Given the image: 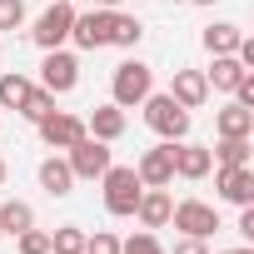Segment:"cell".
Returning <instances> with one entry per match:
<instances>
[{
    "instance_id": "cell-30",
    "label": "cell",
    "mask_w": 254,
    "mask_h": 254,
    "mask_svg": "<svg viewBox=\"0 0 254 254\" xmlns=\"http://www.w3.org/2000/svg\"><path fill=\"white\" fill-rule=\"evenodd\" d=\"M175 254H209V239H194V234H180V239H175Z\"/></svg>"
},
{
    "instance_id": "cell-3",
    "label": "cell",
    "mask_w": 254,
    "mask_h": 254,
    "mask_svg": "<svg viewBox=\"0 0 254 254\" xmlns=\"http://www.w3.org/2000/svg\"><path fill=\"white\" fill-rule=\"evenodd\" d=\"M155 90V70L145 65V60H125V65H115V80H110V100L120 105V110H135L145 95Z\"/></svg>"
},
{
    "instance_id": "cell-6",
    "label": "cell",
    "mask_w": 254,
    "mask_h": 254,
    "mask_svg": "<svg viewBox=\"0 0 254 254\" xmlns=\"http://www.w3.org/2000/svg\"><path fill=\"white\" fill-rule=\"evenodd\" d=\"M135 175L145 190H170L175 185V140H160L155 150H145L135 160Z\"/></svg>"
},
{
    "instance_id": "cell-1",
    "label": "cell",
    "mask_w": 254,
    "mask_h": 254,
    "mask_svg": "<svg viewBox=\"0 0 254 254\" xmlns=\"http://www.w3.org/2000/svg\"><path fill=\"white\" fill-rule=\"evenodd\" d=\"M140 175H135V165H110L105 175H100V194H105V209L115 214V219H130L135 214V204H140Z\"/></svg>"
},
{
    "instance_id": "cell-34",
    "label": "cell",
    "mask_w": 254,
    "mask_h": 254,
    "mask_svg": "<svg viewBox=\"0 0 254 254\" xmlns=\"http://www.w3.org/2000/svg\"><path fill=\"white\" fill-rule=\"evenodd\" d=\"M0 185H5V160H0Z\"/></svg>"
},
{
    "instance_id": "cell-11",
    "label": "cell",
    "mask_w": 254,
    "mask_h": 254,
    "mask_svg": "<svg viewBox=\"0 0 254 254\" xmlns=\"http://www.w3.org/2000/svg\"><path fill=\"white\" fill-rule=\"evenodd\" d=\"M70 40L80 45V50H100V45H110V10H75V25H70Z\"/></svg>"
},
{
    "instance_id": "cell-27",
    "label": "cell",
    "mask_w": 254,
    "mask_h": 254,
    "mask_svg": "<svg viewBox=\"0 0 254 254\" xmlns=\"http://www.w3.org/2000/svg\"><path fill=\"white\" fill-rule=\"evenodd\" d=\"M15 249L20 254H50V229H25V234H15Z\"/></svg>"
},
{
    "instance_id": "cell-13",
    "label": "cell",
    "mask_w": 254,
    "mask_h": 254,
    "mask_svg": "<svg viewBox=\"0 0 254 254\" xmlns=\"http://www.w3.org/2000/svg\"><path fill=\"white\" fill-rule=\"evenodd\" d=\"M209 170H214V160H209V145L175 140V180H204Z\"/></svg>"
},
{
    "instance_id": "cell-33",
    "label": "cell",
    "mask_w": 254,
    "mask_h": 254,
    "mask_svg": "<svg viewBox=\"0 0 254 254\" xmlns=\"http://www.w3.org/2000/svg\"><path fill=\"white\" fill-rule=\"evenodd\" d=\"M95 5H100V10H115V5H120V0H95Z\"/></svg>"
},
{
    "instance_id": "cell-4",
    "label": "cell",
    "mask_w": 254,
    "mask_h": 254,
    "mask_svg": "<svg viewBox=\"0 0 254 254\" xmlns=\"http://www.w3.org/2000/svg\"><path fill=\"white\" fill-rule=\"evenodd\" d=\"M70 25H75V0H50L40 10V20H35V30H30V40L40 50H60L70 40Z\"/></svg>"
},
{
    "instance_id": "cell-36",
    "label": "cell",
    "mask_w": 254,
    "mask_h": 254,
    "mask_svg": "<svg viewBox=\"0 0 254 254\" xmlns=\"http://www.w3.org/2000/svg\"><path fill=\"white\" fill-rule=\"evenodd\" d=\"M0 239H5V234H0Z\"/></svg>"
},
{
    "instance_id": "cell-10",
    "label": "cell",
    "mask_w": 254,
    "mask_h": 254,
    "mask_svg": "<svg viewBox=\"0 0 254 254\" xmlns=\"http://www.w3.org/2000/svg\"><path fill=\"white\" fill-rule=\"evenodd\" d=\"M40 140L50 150H70L75 140H85V115H70V110H50L40 120Z\"/></svg>"
},
{
    "instance_id": "cell-9",
    "label": "cell",
    "mask_w": 254,
    "mask_h": 254,
    "mask_svg": "<svg viewBox=\"0 0 254 254\" xmlns=\"http://www.w3.org/2000/svg\"><path fill=\"white\" fill-rule=\"evenodd\" d=\"M214 190H219V199L224 204H254V165H214Z\"/></svg>"
},
{
    "instance_id": "cell-24",
    "label": "cell",
    "mask_w": 254,
    "mask_h": 254,
    "mask_svg": "<svg viewBox=\"0 0 254 254\" xmlns=\"http://www.w3.org/2000/svg\"><path fill=\"white\" fill-rule=\"evenodd\" d=\"M249 150H254L249 140H219V145L209 150V160H214L219 170H224V165H249Z\"/></svg>"
},
{
    "instance_id": "cell-5",
    "label": "cell",
    "mask_w": 254,
    "mask_h": 254,
    "mask_svg": "<svg viewBox=\"0 0 254 254\" xmlns=\"http://www.w3.org/2000/svg\"><path fill=\"white\" fill-rule=\"evenodd\" d=\"M65 165H70L75 180H100L115 160H110V145H105V140H90V135H85V140H75V145L65 150Z\"/></svg>"
},
{
    "instance_id": "cell-16",
    "label": "cell",
    "mask_w": 254,
    "mask_h": 254,
    "mask_svg": "<svg viewBox=\"0 0 254 254\" xmlns=\"http://www.w3.org/2000/svg\"><path fill=\"white\" fill-rule=\"evenodd\" d=\"M170 209H175L170 190H140V204H135V219H140L145 229H165V224H170Z\"/></svg>"
},
{
    "instance_id": "cell-21",
    "label": "cell",
    "mask_w": 254,
    "mask_h": 254,
    "mask_svg": "<svg viewBox=\"0 0 254 254\" xmlns=\"http://www.w3.org/2000/svg\"><path fill=\"white\" fill-rule=\"evenodd\" d=\"M30 224H35V209H30L25 199H5V204H0V234L15 239V234H25Z\"/></svg>"
},
{
    "instance_id": "cell-14",
    "label": "cell",
    "mask_w": 254,
    "mask_h": 254,
    "mask_svg": "<svg viewBox=\"0 0 254 254\" xmlns=\"http://www.w3.org/2000/svg\"><path fill=\"white\" fill-rule=\"evenodd\" d=\"M170 100L185 105V110H199V105L209 100V80H204V70H175V80H170Z\"/></svg>"
},
{
    "instance_id": "cell-32",
    "label": "cell",
    "mask_w": 254,
    "mask_h": 254,
    "mask_svg": "<svg viewBox=\"0 0 254 254\" xmlns=\"http://www.w3.org/2000/svg\"><path fill=\"white\" fill-rule=\"evenodd\" d=\"M219 254H254V249H249V244H239V249H219Z\"/></svg>"
},
{
    "instance_id": "cell-17",
    "label": "cell",
    "mask_w": 254,
    "mask_h": 254,
    "mask_svg": "<svg viewBox=\"0 0 254 254\" xmlns=\"http://www.w3.org/2000/svg\"><path fill=\"white\" fill-rule=\"evenodd\" d=\"M40 190H45L50 199H65V194L75 190V175H70L65 155H50V160H40Z\"/></svg>"
},
{
    "instance_id": "cell-19",
    "label": "cell",
    "mask_w": 254,
    "mask_h": 254,
    "mask_svg": "<svg viewBox=\"0 0 254 254\" xmlns=\"http://www.w3.org/2000/svg\"><path fill=\"white\" fill-rule=\"evenodd\" d=\"M204 80H209V90H224V95H229V90L244 80V65H239L234 55H214V65L204 70Z\"/></svg>"
},
{
    "instance_id": "cell-7",
    "label": "cell",
    "mask_w": 254,
    "mask_h": 254,
    "mask_svg": "<svg viewBox=\"0 0 254 254\" xmlns=\"http://www.w3.org/2000/svg\"><path fill=\"white\" fill-rule=\"evenodd\" d=\"M40 85L50 90V95H70L75 85H80V60L60 45V50H45V60H40Z\"/></svg>"
},
{
    "instance_id": "cell-26",
    "label": "cell",
    "mask_w": 254,
    "mask_h": 254,
    "mask_svg": "<svg viewBox=\"0 0 254 254\" xmlns=\"http://www.w3.org/2000/svg\"><path fill=\"white\" fill-rule=\"evenodd\" d=\"M120 254H165V244L155 239V229H140L130 239H120Z\"/></svg>"
},
{
    "instance_id": "cell-8",
    "label": "cell",
    "mask_w": 254,
    "mask_h": 254,
    "mask_svg": "<svg viewBox=\"0 0 254 254\" xmlns=\"http://www.w3.org/2000/svg\"><path fill=\"white\" fill-rule=\"evenodd\" d=\"M170 224H175L180 234L209 239V234L219 229V209H214V204H204V199H180V204L170 209Z\"/></svg>"
},
{
    "instance_id": "cell-22",
    "label": "cell",
    "mask_w": 254,
    "mask_h": 254,
    "mask_svg": "<svg viewBox=\"0 0 254 254\" xmlns=\"http://www.w3.org/2000/svg\"><path fill=\"white\" fill-rule=\"evenodd\" d=\"M30 90H35V80H30V75H20V70L0 75V110H20Z\"/></svg>"
},
{
    "instance_id": "cell-2",
    "label": "cell",
    "mask_w": 254,
    "mask_h": 254,
    "mask_svg": "<svg viewBox=\"0 0 254 254\" xmlns=\"http://www.w3.org/2000/svg\"><path fill=\"white\" fill-rule=\"evenodd\" d=\"M140 110H145V125H150V130L160 135V140H190V110L185 105H175L170 100V90L165 95H145L140 100Z\"/></svg>"
},
{
    "instance_id": "cell-31",
    "label": "cell",
    "mask_w": 254,
    "mask_h": 254,
    "mask_svg": "<svg viewBox=\"0 0 254 254\" xmlns=\"http://www.w3.org/2000/svg\"><path fill=\"white\" fill-rule=\"evenodd\" d=\"M239 234H244V239H254V204H244V209H239Z\"/></svg>"
},
{
    "instance_id": "cell-29",
    "label": "cell",
    "mask_w": 254,
    "mask_h": 254,
    "mask_svg": "<svg viewBox=\"0 0 254 254\" xmlns=\"http://www.w3.org/2000/svg\"><path fill=\"white\" fill-rule=\"evenodd\" d=\"M25 25V0H0V30H20Z\"/></svg>"
},
{
    "instance_id": "cell-20",
    "label": "cell",
    "mask_w": 254,
    "mask_h": 254,
    "mask_svg": "<svg viewBox=\"0 0 254 254\" xmlns=\"http://www.w3.org/2000/svg\"><path fill=\"white\" fill-rule=\"evenodd\" d=\"M145 40V25L135 20V15H120V10H110V45H120V50H135Z\"/></svg>"
},
{
    "instance_id": "cell-18",
    "label": "cell",
    "mask_w": 254,
    "mask_h": 254,
    "mask_svg": "<svg viewBox=\"0 0 254 254\" xmlns=\"http://www.w3.org/2000/svg\"><path fill=\"white\" fill-rule=\"evenodd\" d=\"M239 40H244V30L229 25V20H214V25H204V35H199V45H204L209 55H234Z\"/></svg>"
},
{
    "instance_id": "cell-35",
    "label": "cell",
    "mask_w": 254,
    "mask_h": 254,
    "mask_svg": "<svg viewBox=\"0 0 254 254\" xmlns=\"http://www.w3.org/2000/svg\"><path fill=\"white\" fill-rule=\"evenodd\" d=\"M190 5H214V0H190Z\"/></svg>"
},
{
    "instance_id": "cell-15",
    "label": "cell",
    "mask_w": 254,
    "mask_h": 254,
    "mask_svg": "<svg viewBox=\"0 0 254 254\" xmlns=\"http://www.w3.org/2000/svg\"><path fill=\"white\" fill-rule=\"evenodd\" d=\"M214 135L219 140H249L254 135V110H244V105H224V110H214Z\"/></svg>"
},
{
    "instance_id": "cell-12",
    "label": "cell",
    "mask_w": 254,
    "mask_h": 254,
    "mask_svg": "<svg viewBox=\"0 0 254 254\" xmlns=\"http://www.w3.org/2000/svg\"><path fill=\"white\" fill-rule=\"evenodd\" d=\"M125 125H130V120H125V110L110 100V105H95V110L85 115V135H90V140H105V145H115V140L125 135Z\"/></svg>"
},
{
    "instance_id": "cell-25",
    "label": "cell",
    "mask_w": 254,
    "mask_h": 254,
    "mask_svg": "<svg viewBox=\"0 0 254 254\" xmlns=\"http://www.w3.org/2000/svg\"><path fill=\"white\" fill-rule=\"evenodd\" d=\"M50 110H55V95H50V90H45V85H35V90H30V95H25V105H20V115H25V120H30V125H40V120H45V115H50Z\"/></svg>"
},
{
    "instance_id": "cell-23",
    "label": "cell",
    "mask_w": 254,
    "mask_h": 254,
    "mask_svg": "<svg viewBox=\"0 0 254 254\" xmlns=\"http://www.w3.org/2000/svg\"><path fill=\"white\" fill-rule=\"evenodd\" d=\"M50 254H85V229H80V224L50 229Z\"/></svg>"
},
{
    "instance_id": "cell-28",
    "label": "cell",
    "mask_w": 254,
    "mask_h": 254,
    "mask_svg": "<svg viewBox=\"0 0 254 254\" xmlns=\"http://www.w3.org/2000/svg\"><path fill=\"white\" fill-rule=\"evenodd\" d=\"M85 254H120V234H110V229L85 234Z\"/></svg>"
}]
</instances>
